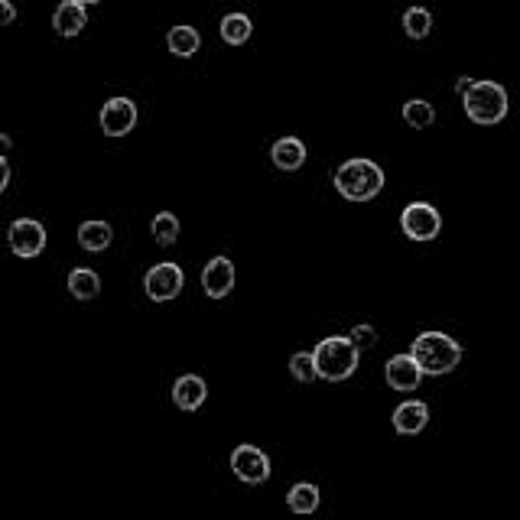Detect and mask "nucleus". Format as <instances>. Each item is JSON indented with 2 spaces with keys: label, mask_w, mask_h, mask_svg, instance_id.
Masks as SVG:
<instances>
[{
  "label": "nucleus",
  "mask_w": 520,
  "mask_h": 520,
  "mask_svg": "<svg viewBox=\"0 0 520 520\" xmlns=\"http://www.w3.org/2000/svg\"><path fill=\"white\" fill-rule=\"evenodd\" d=\"M231 472L238 482L244 485H264L270 478V458H267L264 449H257V446H238L231 452Z\"/></svg>",
  "instance_id": "6"
},
{
  "label": "nucleus",
  "mask_w": 520,
  "mask_h": 520,
  "mask_svg": "<svg viewBox=\"0 0 520 520\" xmlns=\"http://www.w3.org/2000/svg\"><path fill=\"white\" fill-rule=\"evenodd\" d=\"M218 30H221V39H225L228 46H244L250 39V33H254V26H250L248 14H228Z\"/></svg>",
  "instance_id": "19"
},
{
  "label": "nucleus",
  "mask_w": 520,
  "mask_h": 520,
  "mask_svg": "<svg viewBox=\"0 0 520 520\" xmlns=\"http://www.w3.org/2000/svg\"><path fill=\"white\" fill-rule=\"evenodd\" d=\"M270 156H273V166H277V170L293 172V170H299V166L306 163V147H303V140L280 137L277 143L270 147Z\"/></svg>",
  "instance_id": "15"
},
{
  "label": "nucleus",
  "mask_w": 520,
  "mask_h": 520,
  "mask_svg": "<svg viewBox=\"0 0 520 520\" xmlns=\"http://www.w3.org/2000/svg\"><path fill=\"white\" fill-rule=\"evenodd\" d=\"M335 189H338V195L348 199V202H371L374 195L384 189V172L378 163L358 156V160H348V163L338 166V172H335Z\"/></svg>",
  "instance_id": "3"
},
{
  "label": "nucleus",
  "mask_w": 520,
  "mask_h": 520,
  "mask_svg": "<svg viewBox=\"0 0 520 520\" xmlns=\"http://www.w3.org/2000/svg\"><path fill=\"white\" fill-rule=\"evenodd\" d=\"M429 423V407L423 400H404L394 410V429L400 436H417L423 433Z\"/></svg>",
  "instance_id": "14"
},
{
  "label": "nucleus",
  "mask_w": 520,
  "mask_h": 520,
  "mask_svg": "<svg viewBox=\"0 0 520 520\" xmlns=\"http://www.w3.org/2000/svg\"><path fill=\"white\" fill-rule=\"evenodd\" d=\"M404 30L410 39H423L429 36V30H433V14H429L427 7H410L404 14Z\"/></svg>",
  "instance_id": "22"
},
{
  "label": "nucleus",
  "mask_w": 520,
  "mask_h": 520,
  "mask_svg": "<svg viewBox=\"0 0 520 520\" xmlns=\"http://www.w3.org/2000/svg\"><path fill=\"white\" fill-rule=\"evenodd\" d=\"M312 355H316L319 378L338 384V381H348L351 374H355L361 348L351 342V335L348 338H345V335H329V338H322V342L312 348Z\"/></svg>",
  "instance_id": "2"
},
{
  "label": "nucleus",
  "mask_w": 520,
  "mask_h": 520,
  "mask_svg": "<svg viewBox=\"0 0 520 520\" xmlns=\"http://www.w3.org/2000/svg\"><path fill=\"white\" fill-rule=\"evenodd\" d=\"M98 121H102V131L108 137H124L137 127V104L131 98H111L98 114Z\"/></svg>",
  "instance_id": "9"
},
{
  "label": "nucleus",
  "mask_w": 520,
  "mask_h": 520,
  "mask_svg": "<svg viewBox=\"0 0 520 520\" xmlns=\"http://www.w3.org/2000/svg\"><path fill=\"white\" fill-rule=\"evenodd\" d=\"M400 228H404V234L410 241H433L436 234H439V228H443V218H439V211L429 202H413L400 215Z\"/></svg>",
  "instance_id": "7"
},
{
  "label": "nucleus",
  "mask_w": 520,
  "mask_h": 520,
  "mask_svg": "<svg viewBox=\"0 0 520 520\" xmlns=\"http://www.w3.org/2000/svg\"><path fill=\"white\" fill-rule=\"evenodd\" d=\"M351 342H355L358 348H374V345H378V332H374L368 322H361V326L351 329Z\"/></svg>",
  "instance_id": "25"
},
{
  "label": "nucleus",
  "mask_w": 520,
  "mask_h": 520,
  "mask_svg": "<svg viewBox=\"0 0 520 520\" xmlns=\"http://www.w3.org/2000/svg\"><path fill=\"white\" fill-rule=\"evenodd\" d=\"M410 355L419 361L423 374L443 378V374H449L458 368V361H462V345L446 332H423L413 338Z\"/></svg>",
  "instance_id": "1"
},
{
  "label": "nucleus",
  "mask_w": 520,
  "mask_h": 520,
  "mask_svg": "<svg viewBox=\"0 0 520 520\" xmlns=\"http://www.w3.org/2000/svg\"><path fill=\"white\" fill-rule=\"evenodd\" d=\"M205 397H209V384H205L199 374H182V378L172 384V404H176L179 410L195 413L205 404Z\"/></svg>",
  "instance_id": "12"
},
{
  "label": "nucleus",
  "mask_w": 520,
  "mask_h": 520,
  "mask_svg": "<svg viewBox=\"0 0 520 520\" xmlns=\"http://www.w3.org/2000/svg\"><path fill=\"white\" fill-rule=\"evenodd\" d=\"M150 231H153L156 244H163V248H172V244L179 241V218L172 215V211H160V215L153 218Z\"/></svg>",
  "instance_id": "21"
},
{
  "label": "nucleus",
  "mask_w": 520,
  "mask_h": 520,
  "mask_svg": "<svg viewBox=\"0 0 520 520\" xmlns=\"http://www.w3.org/2000/svg\"><path fill=\"white\" fill-rule=\"evenodd\" d=\"M7 182H10V166H7V160H0V192L7 189Z\"/></svg>",
  "instance_id": "27"
},
{
  "label": "nucleus",
  "mask_w": 520,
  "mask_h": 520,
  "mask_svg": "<svg viewBox=\"0 0 520 520\" xmlns=\"http://www.w3.org/2000/svg\"><path fill=\"white\" fill-rule=\"evenodd\" d=\"M468 88H472V78H458V82H456V92L458 94H466Z\"/></svg>",
  "instance_id": "28"
},
{
  "label": "nucleus",
  "mask_w": 520,
  "mask_h": 520,
  "mask_svg": "<svg viewBox=\"0 0 520 520\" xmlns=\"http://www.w3.org/2000/svg\"><path fill=\"white\" fill-rule=\"evenodd\" d=\"M182 287H186L182 267L170 264V260L150 267L147 277H143V289H147V296L153 303H170V299H176V296L182 293Z\"/></svg>",
  "instance_id": "5"
},
{
  "label": "nucleus",
  "mask_w": 520,
  "mask_h": 520,
  "mask_svg": "<svg viewBox=\"0 0 520 520\" xmlns=\"http://www.w3.org/2000/svg\"><path fill=\"white\" fill-rule=\"evenodd\" d=\"M202 289L211 299H225L234 289V264L228 257H211L202 270Z\"/></svg>",
  "instance_id": "11"
},
{
  "label": "nucleus",
  "mask_w": 520,
  "mask_h": 520,
  "mask_svg": "<svg viewBox=\"0 0 520 520\" xmlns=\"http://www.w3.org/2000/svg\"><path fill=\"white\" fill-rule=\"evenodd\" d=\"M404 121L410 127H417V131H423V127H429L436 121V111L429 102H423V98H417V102H407L404 104Z\"/></svg>",
  "instance_id": "24"
},
{
  "label": "nucleus",
  "mask_w": 520,
  "mask_h": 520,
  "mask_svg": "<svg viewBox=\"0 0 520 520\" xmlns=\"http://www.w3.org/2000/svg\"><path fill=\"white\" fill-rule=\"evenodd\" d=\"M16 20V10L10 0H0V24H14Z\"/></svg>",
  "instance_id": "26"
},
{
  "label": "nucleus",
  "mask_w": 520,
  "mask_h": 520,
  "mask_svg": "<svg viewBox=\"0 0 520 520\" xmlns=\"http://www.w3.org/2000/svg\"><path fill=\"white\" fill-rule=\"evenodd\" d=\"M85 7L88 4H82V0H63V4L55 7V16H53L55 33H59V36H78L88 24Z\"/></svg>",
  "instance_id": "13"
},
{
  "label": "nucleus",
  "mask_w": 520,
  "mask_h": 520,
  "mask_svg": "<svg viewBox=\"0 0 520 520\" xmlns=\"http://www.w3.org/2000/svg\"><path fill=\"white\" fill-rule=\"evenodd\" d=\"M7 244L16 257H39L46 250V228L39 225L36 218H16L7 231Z\"/></svg>",
  "instance_id": "8"
},
{
  "label": "nucleus",
  "mask_w": 520,
  "mask_h": 520,
  "mask_svg": "<svg viewBox=\"0 0 520 520\" xmlns=\"http://www.w3.org/2000/svg\"><path fill=\"white\" fill-rule=\"evenodd\" d=\"M69 293L75 299H94V296L102 293V277L92 267H75L69 273Z\"/></svg>",
  "instance_id": "17"
},
{
  "label": "nucleus",
  "mask_w": 520,
  "mask_h": 520,
  "mask_svg": "<svg viewBox=\"0 0 520 520\" xmlns=\"http://www.w3.org/2000/svg\"><path fill=\"white\" fill-rule=\"evenodd\" d=\"M82 4H102V0H82Z\"/></svg>",
  "instance_id": "29"
},
{
  "label": "nucleus",
  "mask_w": 520,
  "mask_h": 520,
  "mask_svg": "<svg viewBox=\"0 0 520 520\" xmlns=\"http://www.w3.org/2000/svg\"><path fill=\"white\" fill-rule=\"evenodd\" d=\"M319 501H322V495H319V488L312 482H299L289 488L287 495V505L293 514H312L319 507Z\"/></svg>",
  "instance_id": "20"
},
{
  "label": "nucleus",
  "mask_w": 520,
  "mask_h": 520,
  "mask_svg": "<svg viewBox=\"0 0 520 520\" xmlns=\"http://www.w3.org/2000/svg\"><path fill=\"white\" fill-rule=\"evenodd\" d=\"M166 46H170L172 55H182V59H189V55L199 53V46H202V36H199V30H195V26H172L170 36H166Z\"/></svg>",
  "instance_id": "18"
},
{
  "label": "nucleus",
  "mask_w": 520,
  "mask_h": 520,
  "mask_svg": "<svg viewBox=\"0 0 520 520\" xmlns=\"http://www.w3.org/2000/svg\"><path fill=\"white\" fill-rule=\"evenodd\" d=\"M111 241H114V231H111L108 221H85V225L78 228V244H82L88 254H98V250H104Z\"/></svg>",
  "instance_id": "16"
},
{
  "label": "nucleus",
  "mask_w": 520,
  "mask_h": 520,
  "mask_svg": "<svg viewBox=\"0 0 520 520\" xmlns=\"http://www.w3.org/2000/svg\"><path fill=\"white\" fill-rule=\"evenodd\" d=\"M289 374H293L299 384H312L319 378L316 355H312V351H296V355L289 358Z\"/></svg>",
  "instance_id": "23"
},
{
  "label": "nucleus",
  "mask_w": 520,
  "mask_h": 520,
  "mask_svg": "<svg viewBox=\"0 0 520 520\" xmlns=\"http://www.w3.org/2000/svg\"><path fill=\"white\" fill-rule=\"evenodd\" d=\"M462 104H466L468 121H475V124H501L507 114V92L497 82H472V88L462 94Z\"/></svg>",
  "instance_id": "4"
},
{
  "label": "nucleus",
  "mask_w": 520,
  "mask_h": 520,
  "mask_svg": "<svg viewBox=\"0 0 520 520\" xmlns=\"http://www.w3.org/2000/svg\"><path fill=\"white\" fill-rule=\"evenodd\" d=\"M384 378H388V384L394 390H400V394H410V390H417L419 384H423V368H419L417 358L407 351V355L390 358L388 368H384Z\"/></svg>",
  "instance_id": "10"
}]
</instances>
